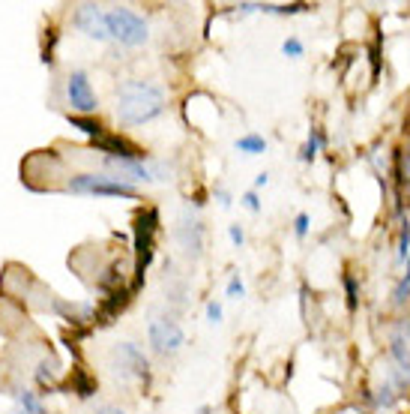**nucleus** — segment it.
<instances>
[{"instance_id":"nucleus-1","label":"nucleus","mask_w":410,"mask_h":414,"mask_svg":"<svg viewBox=\"0 0 410 414\" xmlns=\"http://www.w3.org/2000/svg\"><path fill=\"white\" fill-rule=\"evenodd\" d=\"M165 111V93L150 81L129 78L117 88V118L126 126H141L156 120Z\"/></svg>"},{"instance_id":"nucleus-2","label":"nucleus","mask_w":410,"mask_h":414,"mask_svg":"<svg viewBox=\"0 0 410 414\" xmlns=\"http://www.w3.org/2000/svg\"><path fill=\"white\" fill-rule=\"evenodd\" d=\"M105 24H108V36L117 39L120 46H129V48L144 46L147 36H150L147 21H144L138 12H132V9H111V12H105Z\"/></svg>"},{"instance_id":"nucleus-3","label":"nucleus","mask_w":410,"mask_h":414,"mask_svg":"<svg viewBox=\"0 0 410 414\" xmlns=\"http://www.w3.org/2000/svg\"><path fill=\"white\" fill-rule=\"evenodd\" d=\"M69 192L75 195H105V198H138V190L117 180L114 175H75L69 180Z\"/></svg>"},{"instance_id":"nucleus-4","label":"nucleus","mask_w":410,"mask_h":414,"mask_svg":"<svg viewBox=\"0 0 410 414\" xmlns=\"http://www.w3.org/2000/svg\"><path fill=\"white\" fill-rule=\"evenodd\" d=\"M156 228H159V213L153 207L141 210L138 219H135V285L144 282V274H147V267H150Z\"/></svg>"},{"instance_id":"nucleus-5","label":"nucleus","mask_w":410,"mask_h":414,"mask_svg":"<svg viewBox=\"0 0 410 414\" xmlns=\"http://www.w3.org/2000/svg\"><path fill=\"white\" fill-rule=\"evenodd\" d=\"M150 346H153V351L156 354H177L180 351V346H183V327L174 321V319H168V316H156L153 321H150Z\"/></svg>"},{"instance_id":"nucleus-6","label":"nucleus","mask_w":410,"mask_h":414,"mask_svg":"<svg viewBox=\"0 0 410 414\" xmlns=\"http://www.w3.org/2000/svg\"><path fill=\"white\" fill-rule=\"evenodd\" d=\"M66 99H69V105L75 108L78 114H96L99 103H96V93L90 88V78H87L84 69H72L69 78H66Z\"/></svg>"},{"instance_id":"nucleus-7","label":"nucleus","mask_w":410,"mask_h":414,"mask_svg":"<svg viewBox=\"0 0 410 414\" xmlns=\"http://www.w3.org/2000/svg\"><path fill=\"white\" fill-rule=\"evenodd\" d=\"M114 363H117V373H123V376L150 378V361L135 342H120L114 348Z\"/></svg>"},{"instance_id":"nucleus-8","label":"nucleus","mask_w":410,"mask_h":414,"mask_svg":"<svg viewBox=\"0 0 410 414\" xmlns=\"http://www.w3.org/2000/svg\"><path fill=\"white\" fill-rule=\"evenodd\" d=\"M389 358L395 363L392 373L401 376L404 381H410V324L407 321L395 324V331L389 336Z\"/></svg>"},{"instance_id":"nucleus-9","label":"nucleus","mask_w":410,"mask_h":414,"mask_svg":"<svg viewBox=\"0 0 410 414\" xmlns=\"http://www.w3.org/2000/svg\"><path fill=\"white\" fill-rule=\"evenodd\" d=\"M75 27H78L84 36H90L96 42L111 39L108 36V24H105V12H102L96 4H81L75 9Z\"/></svg>"},{"instance_id":"nucleus-10","label":"nucleus","mask_w":410,"mask_h":414,"mask_svg":"<svg viewBox=\"0 0 410 414\" xmlns=\"http://www.w3.org/2000/svg\"><path fill=\"white\" fill-rule=\"evenodd\" d=\"M177 234H180V244H183L189 259H198V255L204 252V222L198 217H189L186 213Z\"/></svg>"},{"instance_id":"nucleus-11","label":"nucleus","mask_w":410,"mask_h":414,"mask_svg":"<svg viewBox=\"0 0 410 414\" xmlns=\"http://www.w3.org/2000/svg\"><path fill=\"white\" fill-rule=\"evenodd\" d=\"M327 145V135L320 133V130H312L309 133V141L303 145V150H300V160L303 162H315V156H317V150Z\"/></svg>"},{"instance_id":"nucleus-12","label":"nucleus","mask_w":410,"mask_h":414,"mask_svg":"<svg viewBox=\"0 0 410 414\" xmlns=\"http://www.w3.org/2000/svg\"><path fill=\"white\" fill-rule=\"evenodd\" d=\"M237 150H240V153H248V156H255V153H263V150H267V141H263L261 135H255V133H248V135L237 138Z\"/></svg>"},{"instance_id":"nucleus-13","label":"nucleus","mask_w":410,"mask_h":414,"mask_svg":"<svg viewBox=\"0 0 410 414\" xmlns=\"http://www.w3.org/2000/svg\"><path fill=\"white\" fill-rule=\"evenodd\" d=\"M410 301V259H407V274L399 279V285H395V291H392V304L395 306H404Z\"/></svg>"},{"instance_id":"nucleus-14","label":"nucleus","mask_w":410,"mask_h":414,"mask_svg":"<svg viewBox=\"0 0 410 414\" xmlns=\"http://www.w3.org/2000/svg\"><path fill=\"white\" fill-rule=\"evenodd\" d=\"M410 259V219L401 217V234H399V262L407 264Z\"/></svg>"},{"instance_id":"nucleus-15","label":"nucleus","mask_w":410,"mask_h":414,"mask_svg":"<svg viewBox=\"0 0 410 414\" xmlns=\"http://www.w3.org/2000/svg\"><path fill=\"white\" fill-rule=\"evenodd\" d=\"M369 399H372L377 408H392L395 403H399V396L392 393V384H384V388L377 390V396H369Z\"/></svg>"},{"instance_id":"nucleus-16","label":"nucleus","mask_w":410,"mask_h":414,"mask_svg":"<svg viewBox=\"0 0 410 414\" xmlns=\"http://www.w3.org/2000/svg\"><path fill=\"white\" fill-rule=\"evenodd\" d=\"M342 282H345V291H347V309L354 312V309L359 306V291H357V279H354V274H345V276H342Z\"/></svg>"},{"instance_id":"nucleus-17","label":"nucleus","mask_w":410,"mask_h":414,"mask_svg":"<svg viewBox=\"0 0 410 414\" xmlns=\"http://www.w3.org/2000/svg\"><path fill=\"white\" fill-rule=\"evenodd\" d=\"M69 123H72V126H78V130H81L84 135H90V138H102V126H99V123H93L90 118H69Z\"/></svg>"},{"instance_id":"nucleus-18","label":"nucleus","mask_w":410,"mask_h":414,"mask_svg":"<svg viewBox=\"0 0 410 414\" xmlns=\"http://www.w3.org/2000/svg\"><path fill=\"white\" fill-rule=\"evenodd\" d=\"M243 294H246V285H243L240 274H233V276L228 279V297H233V301H240Z\"/></svg>"},{"instance_id":"nucleus-19","label":"nucleus","mask_w":410,"mask_h":414,"mask_svg":"<svg viewBox=\"0 0 410 414\" xmlns=\"http://www.w3.org/2000/svg\"><path fill=\"white\" fill-rule=\"evenodd\" d=\"M282 51H285V57H303V42L297 36H290L282 42Z\"/></svg>"},{"instance_id":"nucleus-20","label":"nucleus","mask_w":410,"mask_h":414,"mask_svg":"<svg viewBox=\"0 0 410 414\" xmlns=\"http://www.w3.org/2000/svg\"><path fill=\"white\" fill-rule=\"evenodd\" d=\"M294 234H297L300 240L309 234V213H297V219H294Z\"/></svg>"},{"instance_id":"nucleus-21","label":"nucleus","mask_w":410,"mask_h":414,"mask_svg":"<svg viewBox=\"0 0 410 414\" xmlns=\"http://www.w3.org/2000/svg\"><path fill=\"white\" fill-rule=\"evenodd\" d=\"M207 321H210V324H219V321H222V306H219L216 301L207 304Z\"/></svg>"},{"instance_id":"nucleus-22","label":"nucleus","mask_w":410,"mask_h":414,"mask_svg":"<svg viewBox=\"0 0 410 414\" xmlns=\"http://www.w3.org/2000/svg\"><path fill=\"white\" fill-rule=\"evenodd\" d=\"M243 205H246L248 210H252V213H258V210H261V202H258V195H255V190L243 195Z\"/></svg>"},{"instance_id":"nucleus-23","label":"nucleus","mask_w":410,"mask_h":414,"mask_svg":"<svg viewBox=\"0 0 410 414\" xmlns=\"http://www.w3.org/2000/svg\"><path fill=\"white\" fill-rule=\"evenodd\" d=\"M228 234H231V240H233V244H237V247H243L246 234H243V228H240V225H231V228H228Z\"/></svg>"},{"instance_id":"nucleus-24","label":"nucleus","mask_w":410,"mask_h":414,"mask_svg":"<svg viewBox=\"0 0 410 414\" xmlns=\"http://www.w3.org/2000/svg\"><path fill=\"white\" fill-rule=\"evenodd\" d=\"M93 414H129L126 408H120V405H99Z\"/></svg>"},{"instance_id":"nucleus-25","label":"nucleus","mask_w":410,"mask_h":414,"mask_svg":"<svg viewBox=\"0 0 410 414\" xmlns=\"http://www.w3.org/2000/svg\"><path fill=\"white\" fill-rule=\"evenodd\" d=\"M216 198H219V205H222V207H231V195H228L225 190H219V192H216Z\"/></svg>"},{"instance_id":"nucleus-26","label":"nucleus","mask_w":410,"mask_h":414,"mask_svg":"<svg viewBox=\"0 0 410 414\" xmlns=\"http://www.w3.org/2000/svg\"><path fill=\"white\" fill-rule=\"evenodd\" d=\"M267 183H270V175H258V177H255V190L267 187Z\"/></svg>"},{"instance_id":"nucleus-27","label":"nucleus","mask_w":410,"mask_h":414,"mask_svg":"<svg viewBox=\"0 0 410 414\" xmlns=\"http://www.w3.org/2000/svg\"><path fill=\"white\" fill-rule=\"evenodd\" d=\"M198 414H213V408H210V405H201V408H198Z\"/></svg>"},{"instance_id":"nucleus-28","label":"nucleus","mask_w":410,"mask_h":414,"mask_svg":"<svg viewBox=\"0 0 410 414\" xmlns=\"http://www.w3.org/2000/svg\"><path fill=\"white\" fill-rule=\"evenodd\" d=\"M19 414H21V411H19ZM36 414H48V411H46V408H39V411H36Z\"/></svg>"}]
</instances>
